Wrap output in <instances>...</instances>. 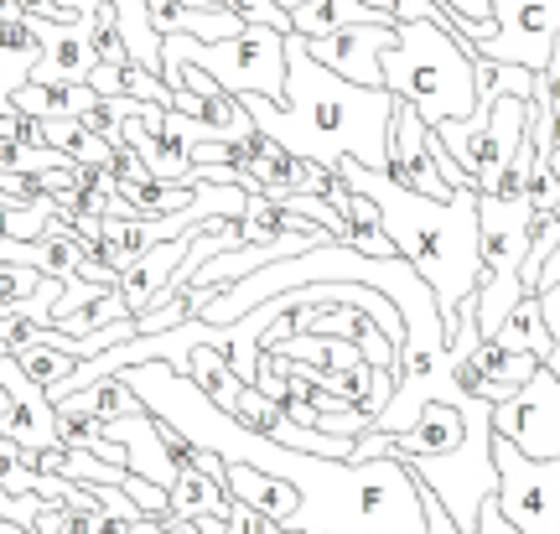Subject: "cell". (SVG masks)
Returning a JSON list of instances; mask_svg holds the SVG:
<instances>
[{
  "instance_id": "6da1fadb",
  "label": "cell",
  "mask_w": 560,
  "mask_h": 534,
  "mask_svg": "<svg viewBox=\"0 0 560 534\" xmlns=\"http://www.w3.org/2000/svg\"><path fill=\"white\" fill-rule=\"evenodd\" d=\"M244 109L255 119V130L285 146L291 156L338 166L342 156L363 161V166H384V136H389V115H395V94L389 89H359V83L327 73L306 58V42L291 32L285 37V100L270 104L260 94H244Z\"/></svg>"
},
{
  "instance_id": "7a4b0ae2",
  "label": "cell",
  "mask_w": 560,
  "mask_h": 534,
  "mask_svg": "<svg viewBox=\"0 0 560 534\" xmlns=\"http://www.w3.org/2000/svg\"><path fill=\"white\" fill-rule=\"evenodd\" d=\"M338 172L348 177L353 193L380 202L384 229L395 239L400 259L431 286V301H436V312H441V333H446V348H452L457 322H462L457 312H462V301L472 297L478 265H482L478 259V193H457L452 202L416 198V193L395 187L384 172H374V166H363L353 156H342Z\"/></svg>"
},
{
  "instance_id": "3957f363",
  "label": "cell",
  "mask_w": 560,
  "mask_h": 534,
  "mask_svg": "<svg viewBox=\"0 0 560 534\" xmlns=\"http://www.w3.org/2000/svg\"><path fill=\"white\" fill-rule=\"evenodd\" d=\"M380 73L384 89L425 119V130H436L446 119H467L478 104L472 58L441 21H405L400 42L380 53Z\"/></svg>"
},
{
  "instance_id": "277c9868",
  "label": "cell",
  "mask_w": 560,
  "mask_h": 534,
  "mask_svg": "<svg viewBox=\"0 0 560 534\" xmlns=\"http://www.w3.org/2000/svg\"><path fill=\"white\" fill-rule=\"evenodd\" d=\"M172 53L202 68L208 79L219 83L223 94H260V100L280 104L285 100V37L270 26H244L240 37L229 42H192V37H161Z\"/></svg>"
},
{
  "instance_id": "5b68a950",
  "label": "cell",
  "mask_w": 560,
  "mask_h": 534,
  "mask_svg": "<svg viewBox=\"0 0 560 534\" xmlns=\"http://www.w3.org/2000/svg\"><path fill=\"white\" fill-rule=\"evenodd\" d=\"M540 100H514V94H503L493 109L488 104H478L467 119H446V125H436V140L446 146V156L457 161L462 172L472 177V187L482 193H493V182L503 177V166L514 161V146H520L524 125L529 119H540Z\"/></svg>"
},
{
  "instance_id": "8992f818",
  "label": "cell",
  "mask_w": 560,
  "mask_h": 534,
  "mask_svg": "<svg viewBox=\"0 0 560 534\" xmlns=\"http://www.w3.org/2000/svg\"><path fill=\"white\" fill-rule=\"evenodd\" d=\"M493 467H499V509L520 534H560V456L535 462L520 446L493 436Z\"/></svg>"
},
{
  "instance_id": "52a82bcc",
  "label": "cell",
  "mask_w": 560,
  "mask_h": 534,
  "mask_svg": "<svg viewBox=\"0 0 560 534\" xmlns=\"http://www.w3.org/2000/svg\"><path fill=\"white\" fill-rule=\"evenodd\" d=\"M488 426H493L499 441L520 446L524 456L556 462L560 456V374L556 369H540V374L529 379L514 399L493 405Z\"/></svg>"
},
{
  "instance_id": "ba28073f",
  "label": "cell",
  "mask_w": 560,
  "mask_h": 534,
  "mask_svg": "<svg viewBox=\"0 0 560 534\" xmlns=\"http://www.w3.org/2000/svg\"><path fill=\"white\" fill-rule=\"evenodd\" d=\"M488 5H493V16H499V37L482 42L478 58L514 62V68L540 73L545 62H550V47H556V37H560V0H488Z\"/></svg>"
},
{
  "instance_id": "9c48e42d",
  "label": "cell",
  "mask_w": 560,
  "mask_h": 534,
  "mask_svg": "<svg viewBox=\"0 0 560 534\" xmlns=\"http://www.w3.org/2000/svg\"><path fill=\"white\" fill-rule=\"evenodd\" d=\"M425 119L410 109L405 100H395V115H389V136H384V177L405 187V193H416V198H431V202H452L457 193L441 182L436 161H431V146H425Z\"/></svg>"
},
{
  "instance_id": "30bf717a",
  "label": "cell",
  "mask_w": 560,
  "mask_h": 534,
  "mask_svg": "<svg viewBox=\"0 0 560 534\" xmlns=\"http://www.w3.org/2000/svg\"><path fill=\"white\" fill-rule=\"evenodd\" d=\"M301 42H306V58L317 62V68L359 83V89H384L380 53H389L400 42V26H342V32L301 37Z\"/></svg>"
},
{
  "instance_id": "8fae6325",
  "label": "cell",
  "mask_w": 560,
  "mask_h": 534,
  "mask_svg": "<svg viewBox=\"0 0 560 534\" xmlns=\"http://www.w3.org/2000/svg\"><path fill=\"white\" fill-rule=\"evenodd\" d=\"M37 37H42V62L32 83H62V89H73V83H89L94 79V42H89V21L79 26H62V21H42L37 16Z\"/></svg>"
},
{
  "instance_id": "7c38bea8",
  "label": "cell",
  "mask_w": 560,
  "mask_h": 534,
  "mask_svg": "<svg viewBox=\"0 0 560 534\" xmlns=\"http://www.w3.org/2000/svg\"><path fill=\"white\" fill-rule=\"evenodd\" d=\"M192 234H198V229H192ZM192 234L166 239V244L145 249L136 265H125L120 270V286H115V291H120V301H125V312H130V317H140V312L156 301V291L172 286V276H177L182 265H187V255H192Z\"/></svg>"
},
{
  "instance_id": "4fadbf2b",
  "label": "cell",
  "mask_w": 560,
  "mask_h": 534,
  "mask_svg": "<svg viewBox=\"0 0 560 534\" xmlns=\"http://www.w3.org/2000/svg\"><path fill=\"white\" fill-rule=\"evenodd\" d=\"M156 37H192V42H229L244 32V21L208 0H145Z\"/></svg>"
},
{
  "instance_id": "5bb4252c",
  "label": "cell",
  "mask_w": 560,
  "mask_h": 534,
  "mask_svg": "<svg viewBox=\"0 0 560 534\" xmlns=\"http://www.w3.org/2000/svg\"><path fill=\"white\" fill-rule=\"evenodd\" d=\"M223 483H229V494L240 498V503L260 509L270 524H280V530L301 514V488L296 483L265 473V467H255V462H223Z\"/></svg>"
},
{
  "instance_id": "9a60e30c",
  "label": "cell",
  "mask_w": 560,
  "mask_h": 534,
  "mask_svg": "<svg viewBox=\"0 0 560 534\" xmlns=\"http://www.w3.org/2000/svg\"><path fill=\"white\" fill-rule=\"evenodd\" d=\"M125 301L115 286H89V280H73V286H62L58 306H52V327L68 337H89L100 333V327H115L125 322Z\"/></svg>"
},
{
  "instance_id": "2e32d148",
  "label": "cell",
  "mask_w": 560,
  "mask_h": 534,
  "mask_svg": "<svg viewBox=\"0 0 560 534\" xmlns=\"http://www.w3.org/2000/svg\"><path fill=\"white\" fill-rule=\"evenodd\" d=\"M104 436L125 446V456H130V473L172 494V483H177V467H172V456H166V446H161L156 416H151V410H145V416H130V420H109V426H104Z\"/></svg>"
},
{
  "instance_id": "e0dca14e",
  "label": "cell",
  "mask_w": 560,
  "mask_h": 534,
  "mask_svg": "<svg viewBox=\"0 0 560 534\" xmlns=\"http://www.w3.org/2000/svg\"><path fill=\"white\" fill-rule=\"evenodd\" d=\"M342 26H395V16H384L363 0H306V5L291 11L296 37H327V32H342Z\"/></svg>"
},
{
  "instance_id": "ac0fdd59",
  "label": "cell",
  "mask_w": 560,
  "mask_h": 534,
  "mask_svg": "<svg viewBox=\"0 0 560 534\" xmlns=\"http://www.w3.org/2000/svg\"><path fill=\"white\" fill-rule=\"evenodd\" d=\"M94 100H100V94H94L89 83H73V89H62V83H21L16 94H11V109L26 119L52 125V119H79Z\"/></svg>"
},
{
  "instance_id": "d6986e66",
  "label": "cell",
  "mask_w": 560,
  "mask_h": 534,
  "mask_svg": "<svg viewBox=\"0 0 560 534\" xmlns=\"http://www.w3.org/2000/svg\"><path fill=\"white\" fill-rule=\"evenodd\" d=\"M52 410H83V416H94V420H130V416H145V399L136 395V384L125 374H109V379H100V384H89L83 395H68V399H58Z\"/></svg>"
},
{
  "instance_id": "ffe728a7",
  "label": "cell",
  "mask_w": 560,
  "mask_h": 534,
  "mask_svg": "<svg viewBox=\"0 0 560 534\" xmlns=\"http://www.w3.org/2000/svg\"><path fill=\"white\" fill-rule=\"evenodd\" d=\"M499 343L514 348V353H535L540 363H550L556 353V337H550V322H545V306H540V291L535 297H520L509 306V317L499 327Z\"/></svg>"
},
{
  "instance_id": "44dd1931",
  "label": "cell",
  "mask_w": 560,
  "mask_h": 534,
  "mask_svg": "<svg viewBox=\"0 0 560 534\" xmlns=\"http://www.w3.org/2000/svg\"><path fill=\"white\" fill-rule=\"evenodd\" d=\"M89 89H94L100 100H140V104L172 109V89H166V79L151 73V68H140V62H125V68H94Z\"/></svg>"
},
{
  "instance_id": "7402d4cb",
  "label": "cell",
  "mask_w": 560,
  "mask_h": 534,
  "mask_svg": "<svg viewBox=\"0 0 560 534\" xmlns=\"http://www.w3.org/2000/svg\"><path fill=\"white\" fill-rule=\"evenodd\" d=\"M229 509H234V494L223 477L182 473L172 483V514L177 519H229Z\"/></svg>"
},
{
  "instance_id": "603a6c76",
  "label": "cell",
  "mask_w": 560,
  "mask_h": 534,
  "mask_svg": "<svg viewBox=\"0 0 560 534\" xmlns=\"http://www.w3.org/2000/svg\"><path fill=\"white\" fill-rule=\"evenodd\" d=\"M342 218H348V249H359V255H369V259H400V249H395V239L384 229V213L374 198L353 193L348 208H342Z\"/></svg>"
},
{
  "instance_id": "cb8c5ba5",
  "label": "cell",
  "mask_w": 560,
  "mask_h": 534,
  "mask_svg": "<svg viewBox=\"0 0 560 534\" xmlns=\"http://www.w3.org/2000/svg\"><path fill=\"white\" fill-rule=\"evenodd\" d=\"M109 11H115V32H120V42L130 47V58H136L140 68L161 73V37H156V26H151L145 0H109Z\"/></svg>"
},
{
  "instance_id": "d4e9b609",
  "label": "cell",
  "mask_w": 560,
  "mask_h": 534,
  "mask_svg": "<svg viewBox=\"0 0 560 534\" xmlns=\"http://www.w3.org/2000/svg\"><path fill=\"white\" fill-rule=\"evenodd\" d=\"M472 363H478L488 379H503V384H529V379L540 374L545 363L535 353H514V348H503L499 337H478L472 333Z\"/></svg>"
},
{
  "instance_id": "484cf974",
  "label": "cell",
  "mask_w": 560,
  "mask_h": 534,
  "mask_svg": "<svg viewBox=\"0 0 560 534\" xmlns=\"http://www.w3.org/2000/svg\"><path fill=\"white\" fill-rule=\"evenodd\" d=\"M11 358H16V369L32 379V384H37L42 395H47L52 384H62V379L79 369V358L62 353V348H21V353H11Z\"/></svg>"
},
{
  "instance_id": "4316f807",
  "label": "cell",
  "mask_w": 560,
  "mask_h": 534,
  "mask_svg": "<svg viewBox=\"0 0 560 534\" xmlns=\"http://www.w3.org/2000/svg\"><path fill=\"white\" fill-rule=\"evenodd\" d=\"M223 416H234L244 426V431H255V436H270L280 426V405L270 395H260L255 384H240V395H234V405L223 410Z\"/></svg>"
},
{
  "instance_id": "83f0119b",
  "label": "cell",
  "mask_w": 560,
  "mask_h": 534,
  "mask_svg": "<svg viewBox=\"0 0 560 534\" xmlns=\"http://www.w3.org/2000/svg\"><path fill=\"white\" fill-rule=\"evenodd\" d=\"M229 11H234L244 26H270L280 37H291V16L280 11L276 0H229Z\"/></svg>"
},
{
  "instance_id": "f1b7e54d",
  "label": "cell",
  "mask_w": 560,
  "mask_h": 534,
  "mask_svg": "<svg viewBox=\"0 0 560 534\" xmlns=\"http://www.w3.org/2000/svg\"><path fill=\"white\" fill-rule=\"evenodd\" d=\"M104 177L115 182V187H136V182L151 177V172H145V161H140L125 140H115V146H109V161H104Z\"/></svg>"
},
{
  "instance_id": "f546056e",
  "label": "cell",
  "mask_w": 560,
  "mask_h": 534,
  "mask_svg": "<svg viewBox=\"0 0 560 534\" xmlns=\"http://www.w3.org/2000/svg\"><path fill=\"white\" fill-rule=\"evenodd\" d=\"M285 379H291V358L260 348V363H255V390H260V395H270V399H280V395H285Z\"/></svg>"
},
{
  "instance_id": "4dcf8cb0",
  "label": "cell",
  "mask_w": 560,
  "mask_h": 534,
  "mask_svg": "<svg viewBox=\"0 0 560 534\" xmlns=\"http://www.w3.org/2000/svg\"><path fill=\"white\" fill-rule=\"evenodd\" d=\"M524 202H529V208H550V213H560V177H556L550 161L535 166V177H529V187H524Z\"/></svg>"
},
{
  "instance_id": "1f68e13d",
  "label": "cell",
  "mask_w": 560,
  "mask_h": 534,
  "mask_svg": "<svg viewBox=\"0 0 560 534\" xmlns=\"http://www.w3.org/2000/svg\"><path fill=\"white\" fill-rule=\"evenodd\" d=\"M416 488H420V519H425V534H462V524L446 514V503H441L425 483H416Z\"/></svg>"
},
{
  "instance_id": "d6a6232c",
  "label": "cell",
  "mask_w": 560,
  "mask_h": 534,
  "mask_svg": "<svg viewBox=\"0 0 560 534\" xmlns=\"http://www.w3.org/2000/svg\"><path fill=\"white\" fill-rule=\"evenodd\" d=\"M32 73H37V58H21V53H0V94L11 100L21 83H32Z\"/></svg>"
},
{
  "instance_id": "836d02e7",
  "label": "cell",
  "mask_w": 560,
  "mask_h": 534,
  "mask_svg": "<svg viewBox=\"0 0 560 534\" xmlns=\"http://www.w3.org/2000/svg\"><path fill=\"white\" fill-rule=\"evenodd\" d=\"M223 530H229V534H276L280 524H270L260 509H249V503H240V498H234V509H229V519H223Z\"/></svg>"
},
{
  "instance_id": "e575fe53",
  "label": "cell",
  "mask_w": 560,
  "mask_h": 534,
  "mask_svg": "<svg viewBox=\"0 0 560 534\" xmlns=\"http://www.w3.org/2000/svg\"><path fill=\"white\" fill-rule=\"evenodd\" d=\"M467 534H520V530H514V524L503 519L499 498L488 494V498H482V503H478V514H472V530H467Z\"/></svg>"
},
{
  "instance_id": "d590c367",
  "label": "cell",
  "mask_w": 560,
  "mask_h": 534,
  "mask_svg": "<svg viewBox=\"0 0 560 534\" xmlns=\"http://www.w3.org/2000/svg\"><path fill=\"white\" fill-rule=\"evenodd\" d=\"M100 5H104V0H52L42 21H62V26H79V21H89L94 11H100Z\"/></svg>"
},
{
  "instance_id": "8d00e7d4",
  "label": "cell",
  "mask_w": 560,
  "mask_h": 534,
  "mask_svg": "<svg viewBox=\"0 0 560 534\" xmlns=\"http://www.w3.org/2000/svg\"><path fill=\"white\" fill-rule=\"evenodd\" d=\"M540 306H545V322H550V337H556V353H550L545 369L560 374V286H540Z\"/></svg>"
},
{
  "instance_id": "74e56055",
  "label": "cell",
  "mask_w": 560,
  "mask_h": 534,
  "mask_svg": "<svg viewBox=\"0 0 560 534\" xmlns=\"http://www.w3.org/2000/svg\"><path fill=\"white\" fill-rule=\"evenodd\" d=\"M441 5L462 21H493V5H488V0H441Z\"/></svg>"
},
{
  "instance_id": "f35d334b",
  "label": "cell",
  "mask_w": 560,
  "mask_h": 534,
  "mask_svg": "<svg viewBox=\"0 0 560 534\" xmlns=\"http://www.w3.org/2000/svg\"><path fill=\"white\" fill-rule=\"evenodd\" d=\"M21 130H26V115H16V109H0V140H21Z\"/></svg>"
},
{
  "instance_id": "ab89813d",
  "label": "cell",
  "mask_w": 560,
  "mask_h": 534,
  "mask_svg": "<svg viewBox=\"0 0 560 534\" xmlns=\"http://www.w3.org/2000/svg\"><path fill=\"white\" fill-rule=\"evenodd\" d=\"M32 11H26V0H0V21H26Z\"/></svg>"
},
{
  "instance_id": "60d3db41",
  "label": "cell",
  "mask_w": 560,
  "mask_h": 534,
  "mask_svg": "<svg viewBox=\"0 0 560 534\" xmlns=\"http://www.w3.org/2000/svg\"><path fill=\"white\" fill-rule=\"evenodd\" d=\"M280 11H285V16H291V11H296V5H306V0H276Z\"/></svg>"
},
{
  "instance_id": "b9f144b4",
  "label": "cell",
  "mask_w": 560,
  "mask_h": 534,
  "mask_svg": "<svg viewBox=\"0 0 560 534\" xmlns=\"http://www.w3.org/2000/svg\"><path fill=\"white\" fill-rule=\"evenodd\" d=\"M550 166H556V177H560V156H556V161H550Z\"/></svg>"
},
{
  "instance_id": "7bdbcfd3",
  "label": "cell",
  "mask_w": 560,
  "mask_h": 534,
  "mask_svg": "<svg viewBox=\"0 0 560 534\" xmlns=\"http://www.w3.org/2000/svg\"><path fill=\"white\" fill-rule=\"evenodd\" d=\"M556 42H560V37H556Z\"/></svg>"
}]
</instances>
